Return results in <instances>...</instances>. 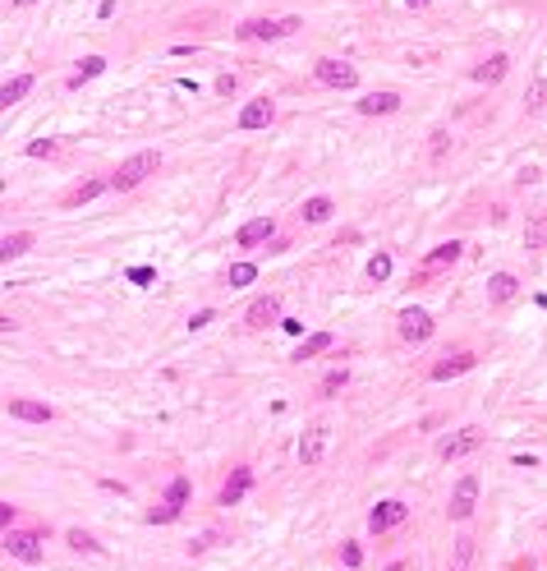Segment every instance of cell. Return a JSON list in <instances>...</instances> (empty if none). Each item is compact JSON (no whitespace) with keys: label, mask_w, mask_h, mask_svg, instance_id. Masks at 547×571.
<instances>
[{"label":"cell","mask_w":547,"mask_h":571,"mask_svg":"<svg viewBox=\"0 0 547 571\" xmlns=\"http://www.w3.org/2000/svg\"><path fill=\"white\" fill-rule=\"evenodd\" d=\"M102 189H111V180H83V185H74L70 193H65V203L70 208H78V203H87V198H97Z\"/></svg>","instance_id":"cell-23"},{"label":"cell","mask_w":547,"mask_h":571,"mask_svg":"<svg viewBox=\"0 0 547 571\" xmlns=\"http://www.w3.org/2000/svg\"><path fill=\"white\" fill-rule=\"evenodd\" d=\"M340 562H345V567H359V562H364V548H359V544H345V548H340Z\"/></svg>","instance_id":"cell-35"},{"label":"cell","mask_w":547,"mask_h":571,"mask_svg":"<svg viewBox=\"0 0 547 571\" xmlns=\"http://www.w3.org/2000/svg\"><path fill=\"white\" fill-rule=\"evenodd\" d=\"M102 70H106V60H102V55H87V60H83V70H78L74 79H70V88H83V83H87V79H97Z\"/></svg>","instance_id":"cell-26"},{"label":"cell","mask_w":547,"mask_h":571,"mask_svg":"<svg viewBox=\"0 0 547 571\" xmlns=\"http://www.w3.org/2000/svg\"><path fill=\"white\" fill-rule=\"evenodd\" d=\"M253 277H258V267H253V263H234L230 267V286H249Z\"/></svg>","instance_id":"cell-31"},{"label":"cell","mask_w":547,"mask_h":571,"mask_svg":"<svg viewBox=\"0 0 547 571\" xmlns=\"http://www.w3.org/2000/svg\"><path fill=\"white\" fill-rule=\"evenodd\" d=\"M5 410H9V420H28V424H46V420H51V405H46V401H23V396H14Z\"/></svg>","instance_id":"cell-15"},{"label":"cell","mask_w":547,"mask_h":571,"mask_svg":"<svg viewBox=\"0 0 547 571\" xmlns=\"http://www.w3.org/2000/svg\"><path fill=\"white\" fill-rule=\"evenodd\" d=\"M14 5H37V0H14Z\"/></svg>","instance_id":"cell-39"},{"label":"cell","mask_w":547,"mask_h":571,"mask_svg":"<svg viewBox=\"0 0 547 571\" xmlns=\"http://www.w3.org/2000/svg\"><path fill=\"white\" fill-rule=\"evenodd\" d=\"M478 447H483V429L469 424V429H455L451 438H442L437 457H442V461H460V457H469V452H478Z\"/></svg>","instance_id":"cell-2"},{"label":"cell","mask_w":547,"mask_h":571,"mask_svg":"<svg viewBox=\"0 0 547 571\" xmlns=\"http://www.w3.org/2000/svg\"><path fill=\"white\" fill-rule=\"evenodd\" d=\"M345 383H350V369H331L327 378H322L318 396H336V392H340V387H345Z\"/></svg>","instance_id":"cell-27"},{"label":"cell","mask_w":547,"mask_h":571,"mask_svg":"<svg viewBox=\"0 0 547 571\" xmlns=\"http://www.w3.org/2000/svg\"><path fill=\"white\" fill-rule=\"evenodd\" d=\"M331 212H336V203H331L327 193H318V198H308V203H304V212H299V217H304L308 226H322V221H327Z\"/></svg>","instance_id":"cell-22"},{"label":"cell","mask_w":547,"mask_h":571,"mask_svg":"<svg viewBox=\"0 0 547 571\" xmlns=\"http://www.w3.org/2000/svg\"><path fill=\"white\" fill-rule=\"evenodd\" d=\"M271 235H276V221H271V217H253V221H244V226H239V235H234V240H239V249H253V245H267Z\"/></svg>","instance_id":"cell-10"},{"label":"cell","mask_w":547,"mask_h":571,"mask_svg":"<svg viewBox=\"0 0 547 571\" xmlns=\"http://www.w3.org/2000/svg\"><path fill=\"white\" fill-rule=\"evenodd\" d=\"M5 553L18 562H42V535L33 530H5Z\"/></svg>","instance_id":"cell-4"},{"label":"cell","mask_w":547,"mask_h":571,"mask_svg":"<svg viewBox=\"0 0 547 571\" xmlns=\"http://www.w3.org/2000/svg\"><path fill=\"white\" fill-rule=\"evenodd\" d=\"M207 323H212V309H202V314H193V318H189V327H193V332H198V327H207Z\"/></svg>","instance_id":"cell-38"},{"label":"cell","mask_w":547,"mask_h":571,"mask_svg":"<svg viewBox=\"0 0 547 571\" xmlns=\"http://www.w3.org/2000/svg\"><path fill=\"white\" fill-rule=\"evenodd\" d=\"M474 355H469V351H455V355H446V360L442 364H433V383H446V378H460V373H469V369H474Z\"/></svg>","instance_id":"cell-13"},{"label":"cell","mask_w":547,"mask_h":571,"mask_svg":"<svg viewBox=\"0 0 547 571\" xmlns=\"http://www.w3.org/2000/svg\"><path fill=\"white\" fill-rule=\"evenodd\" d=\"M175 516H180V507H175V502H161V507H152V511H148V521H152V525H170Z\"/></svg>","instance_id":"cell-29"},{"label":"cell","mask_w":547,"mask_h":571,"mask_svg":"<svg viewBox=\"0 0 547 571\" xmlns=\"http://www.w3.org/2000/svg\"><path fill=\"white\" fill-rule=\"evenodd\" d=\"M276 120V106L267 102V97H262V102H249L239 111V129H262V124H271Z\"/></svg>","instance_id":"cell-16"},{"label":"cell","mask_w":547,"mask_h":571,"mask_svg":"<svg viewBox=\"0 0 547 571\" xmlns=\"http://www.w3.org/2000/svg\"><path fill=\"white\" fill-rule=\"evenodd\" d=\"M368 277H373V282H386V277H391V258H386V254H377L373 263H368Z\"/></svg>","instance_id":"cell-33"},{"label":"cell","mask_w":547,"mask_h":571,"mask_svg":"<svg viewBox=\"0 0 547 571\" xmlns=\"http://www.w3.org/2000/svg\"><path fill=\"white\" fill-rule=\"evenodd\" d=\"M51 152H55V139H42V143L28 148V157H51Z\"/></svg>","instance_id":"cell-36"},{"label":"cell","mask_w":547,"mask_h":571,"mask_svg":"<svg viewBox=\"0 0 547 571\" xmlns=\"http://www.w3.org/2000/svg\"><path fill=\"white\" fill-rule=\"evenodd\" d=\"M400 336H405L409 346L428 341V336H433V318H428L423 309H400Z\"/></svg>","instance_id":"cell-8"},{"label":"cell","mask_w":547,"mask_h":571,"mask_svg":"<svg viewBox=\"0 0 547 571\" xmlns=\"http://www.w3.org/2000/svg\"><path fill=\"white\" fill-rule=\"evenodd\" d=\"M455 258H460V245H455V240H446V245H437L433 254H428L423 263H418V272H414V286L433 282V277H437V272H446V267H451Z\"/></svg>","instance_id":"cell-3"},{"label":"cell","mask_w":547,"mask_h":571,"mask_svg":"<svg viewBox=\"0 0 547 571\" xmlns=\"http://www.w3.org/2000/svg\"><path fill=\"white\" fill-rule=\"evenodd\" d=\"M249 489H253V470H249V466H234L230 479L221 484V507H234V502H239Z\"/></svg>","instance_id":"cell-11"},{"label":"cell","mask_w":547,"mask_h":571,"mask_svg":"<svg viewBox=\"0 0 547 571\" xmlns=\"http://www.w3.org/2000/svg\"><path fill=\"white\" fill-rule=\"evenodd\" d=\"M409 5H414V9H418V5H428V0H409Z\"/></svg>","instance_id":"cell-40"},{"label":"cell","mask_w":547,"mask_h":571,"mask_svg":"<svg viewBox=\"0 0 547 571\" xmlns=\"http://www.w3.org/2000/svg\"><path fill=\"white\" fill-rule=\"evenodd\" d=\"M28 92H33V74H18V79H9L5 88H0V106L9 111V106H14V102H23Z\"/></svg>","instance_id":"cell-21"},{"label":"cell","mask_w":547,"mask_h":571,"mask_svg":"<svg viewBox=\"0 0 547 571\" xmlns=\"http://www.w3.org/2000/svg\"><path fill=\"white\" fill-rule=\"evenodd\" d=\"M543 106H547V83H534V88H529V102H524V111L538 115Z\"/></svg>","instance_id":"cell-30"},{"label":"cell","mask_w":547,"mask_h":571,"mask_svg":"<svg viewBox=\"0 0 547 571\" xmlns=\"http://www.w3.org/2000/svg\"><path fill=\"white\" fill-rule=\"evenodd\" d=\"M322 351H331V332H318V336H308L304 346L295 351V360H313V355H322Z\"/></svg>","instance_id":"cell-25"},{"label":"cell","mask_w":547,"mask_h":571,"mask_svg":"<svg viewBox=\"0 0 547 571\" xmlns=\"http://www.w3.org/2000/svg\"><path fill=\"white\" fill-rule=\"evenodd\" d=\"M166 502H175V507H184V502H189V479H170V489H166Z\"/></svg>","instance_id":"cell-28"},{"label":"cell","mask_w":547,"mask_h":571,"mask_svg":"<svg viewBox=\"0 0 547 571\" xmlns=\"http://www.w3.org/2000/svg\"><path fill=\"white\" fill-rule=\"evenodd\" d=\"M313 74H318V83H327V88H354V83H359V70H354V65L331 60V55L313 65Z\"/></svg>","instance_id":"cell-5"},{"label":"cell","mask_w":547,"mask_h":571,"mask_svg":"<svg viewBox=\"0 0 547 571\" xmlns=\"http://www.w3.org/2000/svg\"><path fill=\"white\" fill-rule=\"evenodd\" d=\"M28 249H33V235H28V230H14V235H5L0 240V258H18V254H28Z\"/></svg>","instance_id":"cell-24"},{"label":"cell","mask_w":547,"mask_h":571,"mask_svg":"<svg viewBox=\"0 0 547 571\" xmlns=\"http://www.w3.org/2000/svg\"><path fill=\"white\" fill-rule=\"evenodd\" d=\"M299 28V18H249V23L239 28V37H286V33H295Z\"/></svg>","instance_id":"cell-9"},{"label":"cell","mask_w":547,"mask_h":571,"mask_svg":"<svg viewBox=\"0 0 547 571\" xmlns=\"http://www.w3.org/2000/svg\"><path fill=\"white\" fill-rule=\"evenodd\" d=\"M276 314H281V299L276 295H262V299H253L249 304V314H244V323L258 332V327H267V323H276Z\"/></svg>","instance_id":"cell-14"},{"label":"cell","mask_w":547,"mask_h":571,"mask_svg":"<svg viewBox=\"0 0 547 571\" xmlns=\"http://www.w3.org/2000/svg\"><path fill=\"white\" fill-rule=\"evenodd\" d=\"M156 166H161V157H156V152H134V157H129V161H120V171L111 176V189H115V193H129V189H139V185L152 176Z\"/></svg>","instance_id":"cell-1"},{"label":"cell","mask_w":547,"mask_h":571,"mask_svg":"<svg viewBox=\"0 0 547 571\" xmlns=\"http://www.w3.org/2000/svg\"><path fill=\"white\" fill-rule=\"evenodd\" d=\"M506 70H511V60H506V55L497 51V55H487V60L474 70V79H478V83H502V79H506Z\"/></svg>","instance_id":"cell-19"},{"label":"cell","mask_w":547,"mask_h":571,"mask_svg":"<svg viewBox=\"0 0 547 571\" xmlns=\"http://www.w3.org/2000/svg\"><path fill=\"white\" fill-rule=\"evenodd\" d=\"M152 277H156V272H152V267H129V282H139V286H148V282H152Z\"/></svg>","instance_id":"cell-37"},{"label":"cell","mask_w":547,"mask_h":571,"mask_svg":"<svg viewBox=\"0 0 547 571\" xmlns=\"http://www.w3.org/2000/svg\"><path fill=\"white\" fill-rule=\"evenodd\" d=\"M455 571H460V567H455Z\"/></svg>","instance_id":"cell-41"},{"label":"cell","mask_w":547,"mask_h":571,"mask_svg":"<svg viewBox=\"0 0 547 571\" xmlns=\"http://www.w3.org/2000/svg\"><path fill=\"white\" fill-rule=\"evenodd\" d=\"M474 502H478V475H465L460 484H455V493H451V521H469L474 516Z\"/></svg>","instance_id":"cell-7"},{"label":"cell","mask_w":547,"mask_h":571,"mask_svg":"<svg viewBox=\"0 0 547 571\" xmlns=\"http://www.w3.org/2000/svg\"><path fill=\"white\" fill-rule=\"evenodd\" d=\"M70 544L78 548V553H97V548H102L92 535H83V530H70Z\"/></svg>","instance_id":"cell-32"},{"label":"cell","mask_w":547,"mask_h":571,"mask_svg":"<svg viewBox=\"0 0 547 571\" xmlns=\"http://www.w3.org/2000/svg\"><path fill=\"white\" fill-rule=\"evenodd\" d=\"M322 452H327V424H313L304 438H299V461H304V466H318Z\"/></svg>","instance_id":"cell-12"},{"label":"cell","mask_w":547,"mask_h":571,"mask_svg":"<svg viewBox=\"0 0 547 571\" xmlns=\"http://www.w3.org/2000/svg\"><path fill=\"white\" fill-rule=\"evenodd\" d=\"M446 148H451V134H446V129H437V134H433V161H442V157H446Z\"/></svg>","instance_id":"cell-34"},{"label":"cell","mask_w":547,"mask_h":571,"mask_svg":"<svg viewBox=\"0 0 547 571\" xmlns=\"http://www.w3.org/2000/svg\"><path fill=\"white\" fill-rule=\"evenodd\" d=\"M543 245H547V212H534L529 226H524V249H529V254H538Z\"/></svg>","instance_id":"cell-20"},{"label":"cell","mask_w":547,"mask_h":571,"mask_svg":"<svg viewBox=\"0 0 547 571\" xmlns=\"http://www.w3.org/2000/svg\"><path fill=\"white\" fill-rule=\"evenodd\" d=\"M405 516H409V507H405V502L386 498V502H377V507L368 511V530H373V535H386V530L405 525Z\"/></svg>","instance_id":"cell-6"},{"label":"cell","mask_w":547,"mask_h":571,"mask_svg":"<svg viewBox=\"0 0 547 571\" xmlns=\"http://www.w3.org/2000/svg\"><path fill=\"white\" fill-rule=\"evenodd\" d=\"M359 111L364 115H391V111H400V92H368L364 102H359Z\"/></svg>","instance_id":"cell-18"},{"label":"cell","mask_w":547,"mask_h":571,"mask_svg":"<svg viewBox=\"0 0 547 571\" xmlns=\"http://www.w3.org/2000/svg\"><path fill=\"white\" fill-rule=\"evenodd\" d=\"M515 290H520V282H515L511 272H492V277H487V299H492V304H511Z\"/></svg>","instance_id":"cell-17"}]
</instances>
